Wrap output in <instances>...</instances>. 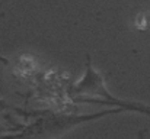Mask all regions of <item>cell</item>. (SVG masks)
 Listing matches in <instances>:
<instances>
[{"mask_svg": "<svg viewBox=\"0 0 150 139\" xmlns=\"http://www.w3.org/2000/svg\"><path fill=\"white\" fill-rule=\"evenodd\" d=\"M1 16H4V15H3V13H0V17H1Z\"/></svg>", "mask_w": 150, "mask_h": 139, "instance_id": "cell-3", "label": "cell"}, {"mask_svg": "<svg viewBox=\"0 0 150 139\" xmlns=\"http://www.w3.org/2000/svg\"><path fill=\"white\" fill-rule=\"evenodd\" d=\"M70 100L76 104H102L109 106V109H120L122 112L140 113L150 117V107L147 104L136 100L118 98L108 92L105 86L103 75L93 67L92 58L86 54L85 74L70 87Z\"/></svg>", "mask_w": 150, "mask_h": 139, "instance_id": "cell-1", "label": "cell"}, {"mask_svg": "<svg viewBox=\"0 0 150 139\" xmlns=\"http://www.w3.org/2000/svg\"><path fill=\"white\" fill-rule=\"evenodd\" d=\"M121 113L122 110L120 109H106L89 115H67V113L44 112L41 116H37L32 122L26 123L21 129L1 135L0 139H55L80 125L99 120L103 117L121 115Z\"/></svg>", "mask_w": 150, "mask_h": 139, "instance_id": "cell-2", "label": "cell"}]
</instances>
